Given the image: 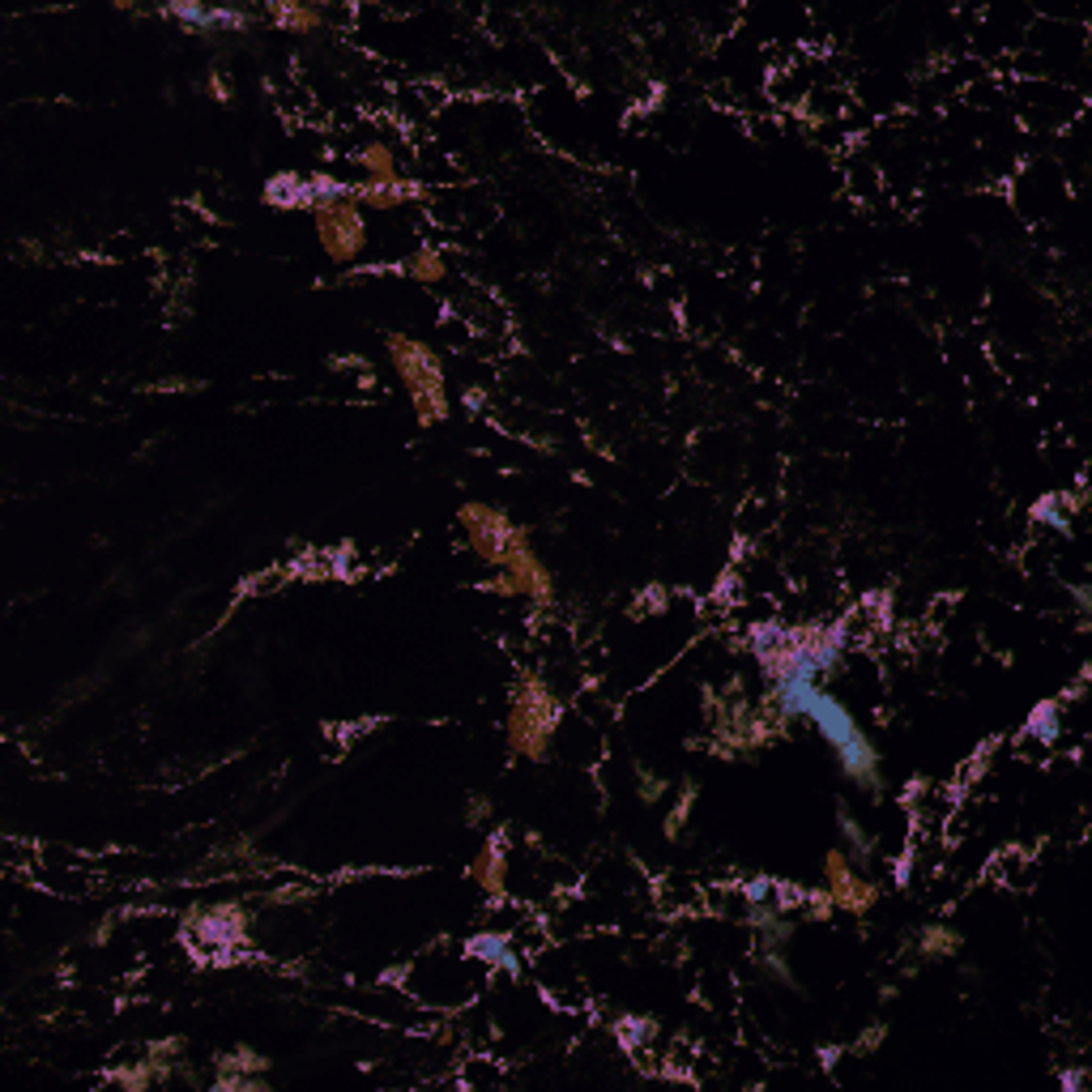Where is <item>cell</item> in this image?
Returning <instances> with one entry per match:
<instances>
[{"mask_svg":"<svg viewBox=\"0 0 1092 1092\" xmlns=\"http://www.w3.org/2000/svg\"><path fill=\"white\" fill-rule=\"evenodd\" d=\"M457 521H461V534L470 542V551L496 572V580L487 585L491 593L530 597L534 606H547L555 597V580H551L547 563L538 559V551L530 547L525 525H517L496 504H479V500L461 504Z\"/></svg>","mask_w":1092,"mask_h":1092,"instance_id":"1","label":"cell"},{"mask_svg":"<svg viewBox=\"0 0 1092 1092\" xmlns=\"http://www.w3.org/2000/svg\"><path fill=\"white\" fill-rule=\"evenodd\" d=\"M768 704H772V713L782 717L786 726L794 717H807L824 734V742L837 751V759H841L849 782L871 790V794L879 790V751L866 738V730L854 721V713L833 692H824L816 679H786V683H772Z\"/></svg>","mask_w":1092,"mask_h":1092,"instance_id":"2","label":"cell"},{"mask_svg":"<svg viewBox=\"0 0 1092 1092\" xmlns=\"http://www.w3.org/2000/svg\"><path fill=\"white\" fill-rule=\"evenodd\" d=\"M563 704L551 692V683L534 670H521L508 696V747L521 759H547L555 730H559Z\"/></svg>","mask_w":1092,"mask_h":1092,"instance_id":"3","label":"cell"},{"mask_svg":"<svg viewBox=\"0 0 1092 1092\" xmlns=\"http://www.w3.org/2000/svg\"><path fill=\"white\" fill-rule=\"evenodd\" d=\"M384 346H389L393 372L401 376V384H406V393H410V406H414L418 427L444 423V418H448V389H444V363H440V355H435L427 342L406 338V334H389Z\"/></svg>","mask_w":1092,"mask_h":1092,"instance_id":"4","label":"cell"},{"mask_svg":"<svg viewBox=\"0 0 1092 1092\" xmlns=\"http://www.w3.org/2000/svg\"><path fill=\"white\" fill-rule=\"evenodd\" d=\"M317 235H321V248L329 252L334 265H351L359 261V252L368 248V222H363V210L355 197H342V201H325L317 205Z\"/></svg>","mask_w":1092,"mask_h":1092,"instance_id":"5","label":"cell"},{"mask_svg":"<svg viewBox=\"0 0 1092 1092\" xmlns=\"http://www.w3.org/2000/svg\"><path fill=\"white\" fill-rule=\"evenodd\" d=\"M248 926H252V909L231 905V900L201 905V909H193V913L184 917L189 939H193L201 952H235V948L248 939Z\"/></svg>","mask_w":1092,"mask_h":1092,"instance_id":"6","label":"cell"},{"mask_svg":"<svg viewBox=\"0 0 1092 1092\" xmlns=\"http://www.w3.org/2000/svg\"><path fill=\"white\" fill-rule=\"evenodd\" d=\"M824 888H828L837 913H854V917H866L879 900V888L854 866V858L845 849H833L824 858Z\"/></svg>","mask_w":1092,"mask_h":1092,"instance_id":"7","label":"cell"},{"mask_svg":"<svg viewBox=\"0 0 1092 1092\" xmlns=\"http://www.w3.org/2000/svg\"><path fill=\"white\" fill-rule=\"evenodd\" d=\"M351 197H355L359 205L397 210V205L423 201V184H418V180H406V176H393V180H359V184L351 189Z\"/></svg>","mask_w":1092,"mask_h":1092,"instance_id":"8","label":"cell"},{"mask_svg":"<svg viewBox=\"0 0 1092 1092\" xmlns=\"http://www.w3.org/2000/svg\"><path fill=\"white\" fill-rule=\"evenodd\" d=\"M167 18L189 22L193 31H248L252 18L239 10H205V5H163Z\"/></svg>","mask_w":1092,"mask_h":1092,"instance_id":"9","label":"cell"},{"mask_svg":"<svg viewBox=\"0 0 1092 1092\" xmlns=\"http://www.w3.org/2000/svg\"><path fill=\"white\" fill-rule=\"evenodd\" d=\"M470 879H475L487 896H504V888H508V854H504V837H491V841L479 849V858L470 862Z\"/></svg>","mask_w":1092,"mask_h":1092,"instance_id":"10","label":"cell"},{"mask_svg":"<svg viewBox=\"0 0 1092 1092\" xmlns=\"http://www.w3.org/2000/svg\"><path fill=\"white\" fill-rule=\"evenodd\" d=\"M265 201L273 210H311L317 214V193H311V180L307 176H294V172H282L265 184Z\"/></svg>","mask_w":1092,"mask_h":1092,"instance_id":"11","label":"cell"},{"mask_svg":"<svg viewBox=\"0 0 1092 1092\" xmlns=\"http://www.w3.org/2000/svg\"><path fill=\"white\" fill-rule=\"evenodd\" d=\"M265 18L278 31H290V35H311V31L325 26V10L321 5H294V0H278V5L265 10Z\"/></svg>","mask_w":1092,"mask_h":1092,"instance_id":"12","label":"cell"},{"mask_svg":"<svg viewBox=\"0 0 1092 1092\" xmlns=\"http://www.w3.org/2000/svg\"><path fill=\"white\" fill-rule=\"evenodd\" d=\"M913 948H917L921 961H952L961 952V934L952 926H944V921H930V926H921L913 934Z\"/></svg>","mask_w":1092,"mask_h":1092,"instance_id":"13","label":"cell"},{"mask_svg":"<svg viewBox=\"0 0 1092 1092\" xmlns=\"http://www.w3.org/2000/svg\"><path fill=\"white\" fill-rule=\"evenodd\" d=\"M107 1079H111L115 1088H124V1092H145V1088H154V1084H163L167 1075H163V1067H159V1062H154V1058L145 1054V1058H132V1062L115 1067Z\"/></svg>","mask_w":1092,"mask_h":1092,"instance_id":"14","label":"cell"},{"mask_svg":"<svg viewBox=\"0 0 1092 1092\" xmlns=\"http://www.w3.org/2000/svg\"><path fill=\"white\" fill-rule=\"evenodd\" d=\"M837 816H841V837H845V854L854 858V866H866V862L875 858V837H871V833H866V828H862V824H858V820L849 816V807H845V803L837 807Z\"/></svg>","mask_w":1092,"mask_h":1092,"instance_id":"15","label":"cell"},{"mask_svg":"<svg viewBox=\"0 0 1092 1092\" xmlns=\"http://www.w3.org/2000/svg\"><path fill=\"white\" fill-rule=\"evenodd\" d=\"M1084 508V496L1075 491V496H1041L1037 504H1033V517L1041 521V525H1058V530H1067L1071 525V517Z\"/></svg>","mask_w":1092,"mask_h":1092,"instance_id":"16","label":"cell"},{"mask_svg":"<svg viewBox=\"0 0 1092 1092\" xmlns=\"http://www.w3.org/2000/svg\"><path fill=\"white\" fill-rule=\"evenodd\" d=\"M359 172H363V180H393V176H401L393 149H389L384 141H368V145L359 149Z\"/></svg>","mask_w":1092,"mask_h":1092,"instance_id":"17","label":"cell"},{"mask_svg":"<svg viewBox=\"0 0 1092 1092\" xmlns=\"http://www.w3.org/2000/svg\"><path fill=\"white\" fill-rule=\"evenodd\" d=\"M406 273H410L414 282H444V278H448V261H444V252H435V248H418V252L406 256Z\"/></svg>","mask_w":1092,"mask_h":1092,"instance_id":"18","label":"cell"},{"mask_svg":"<svg viewBox=\"0 0 1092 1092\" xmlns=\"http://www.w3.org/2000/svg\"><path fill=\"white\" fill-rule=\"evenodd\" d=\"M218 1071H244V1075H265V1071H269V1058H265L261 1050H252V1045H235V1050H227V1054L218 1058Z\"/></svg>","mask_w":1092,"mask_h":1092,"instance_id":"19","label":"cell"},{"mask_svg":"<svg viewBox=\"0 0 1092 1092\" xmlns=\"http://www.w3.org/2000/svg\"><path fill=\"white\" fill-rule=\"evenodd\" d=\"M1024 734L1050 747V742L1058 738V700H1045V704H1037V709H1033V717H1028V726H1024Z\"/></svg>","mask_w":1092,"mask_h":1092,"instance_id":"20","label":"cell"},{"mask_svg":"<svg viewBox=\"0 0 1092 1092\" xmlns=\"http://www.w3.org/2000/svg\"><path fill=\"white\" fill-rule=\"evenodd\" d=\"M218 1092H265V1075H244V1071H214Z\"/></svg>","mask_w":1092,"mask_h":1092,"instance_id":"21","label":"cell"},{"mask_svg":"<svg viewBox=\"0 0 1092 1092\" xmlns=\"http://www.w3.org/2000/svg\"><path fill=\"white\" fill-rule=\"evenodd\" d=\"M803 909H807V917H811V921H828V917L837 913V905H833L828 888H807V900H803Z\"/></svg>","mask_w":1092,"mask_h":1092,"instance_id":"22","label":"cell"},{"mask_svg":"<svg viewBox=\"0 0 1092 1092\" xmlns=\"http://www.w3.org/2000/svg\"><path fill=\"white\" fill-rule=\"evenodd\" d=\"M696 782H687V794L679 799V807L670 811V824H666V837H679V824H687V816H692V803H696Z\"/></svg>","mask_w":1092,"mask_h":1092,"instance_id":"23","label":"cell"},{"mask_svg":"<svg viewBox=\"0 0 1092 1092\" xmlns=\"http://www.w3.org/2000/svg\"><path fill=\"white\" fill-rule=\"evenodd\" d=\"M637 776H641V799H645V803H658V799L666 794V782H662L658 772H645V768H637Z\"/></svg>","mask_w":1092,"mask_h":1092,"instance_id":"24","label":"cell"},{"mask_svg":"<svg viewBox=\"0 0 1092 1092\" xmlns=\"http://www.w3.org/2000/svg\"><path fill=\"white\" fill-rule=\"evenodd\" d=\"M210 94H214L218 103H227V99H231V90H227V77H222V73H210Z\"/></svg>","mask_w":1092,"mask_h":1092,"instance_id":"25","label":"cell"},{"mask_svg":"<svg viewBox=\"0 0 1092 1092\" xmlns=\"http://www.w3.org/2000/svg\"><path fill=\"white\" fill-rule=\"evenodd\" d=\"M883 1033H888V1028H883V1024H875V1028H871V1033H866V1037H862V1045H858V1054H871V1050H875V1045H879V1041H883Z\"/></svg>","mask_w":1092,"mask_h":1092,"instance_id":"26","label":"cell"}]
</instances>
